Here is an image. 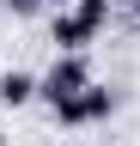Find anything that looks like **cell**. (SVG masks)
I'll use <instances>...</instances> for the list:
<instances>
[{
  "instance_id": "obj_1",
  "label": "cell",
  "mask_w": 140,
  "mask_h": 146,
  "mask_svg": "<svg viewBox=\"0 0 140 146\" xmlns=\"http://www.w3.org/2000/svg\"><path fill=\"white\" fill-rule=\"evenodd\" d=\"M116 18V0H73V6L55 12V25H49V43L55 49H92L104 31H110Z\"/></svg>"
},
{
  "instance_id": "obj_2",
  "label": "cell",
  "mask_w": 140,
  "mask_h": 146,
  "mask_svg": "<svg viewBox=\"0 0 140 146\" xmlns=\"http://www.w3.org/2000/svg\"><path fill=\"white\" fill-rule=\"evenodd\" d=\"M55 110V122L61 128H98V122H110L116 110H122V91H110V85H85V91H73V98H61V104H49Z\"/></svg>"
},
{
  "instance_id": "obj_3",
  "label": "cell",
  "mask_w": 140,
  "mask_h": 146,
  "mask_svg": "<svg viewBox=\"0 0 140 146\" xmlns=\"http://www.w3.org/2000/svg\"><path fill=\"white\" fill-rule=\"evenodd\" d=\"M85 85H92V61H85V49H55V61H49L37 98H43V104H61V98H73V91H85Z\"/></svg>"
},
{
  "instance_id": "obj_4",
  "label": "cell",
  "mask_w": 140,
  "mask_h": 146,
  "mask_svg": "<svg viewBox=\"0 0 140 146\" xmlns=\"http://www.w3.org/2000/svg\"><path fill=\"white\" fill-rule=\"evenodd\" d=\"M37 91H43V79H37V73H25V67H6V73H0V104L25 110Z\"/></svg>"
},
{
  "instance_id": "obj_5",
  "label": "cell",
  "mask_w": 140,
  "mask_h": 146,
  "mask_svg": "<svg viewBox=\"0 0 140 146\" xmlns=\"http://www.w3.org/2000/svg\"><path fill=\"white\" fill-rule=\"evenodd\" d=\"M6 12H12V18H37V12H43V0H6Z\"/></svg>"
},
{
  "instance_id": "obj_6",
  "label": "cell",
  "mask_w": 140,
  "mask_h": 146,
  "mask_svg": "<svg viewBox=\"0 0 140 146\" xmlns=\"http://www.w3.org/2000/svg\"><path fill=\"white\" fill-rule=\"evenodd\" d=\"M43 6H49V12H61V6H73V0H43Z\"/></svg>"
},
{
  "instance_id": "obj_7",
  "label": "cell",
  "mask_w": 140,
  "mask_h": 146,
  "mask_svg": "<svg viewBox=\"0 0 140 146\" xmlns=\"http://www.w3.org/2000/svg\"><path fill=\"white\" fill-rule=\"evenodd\" d=\"M128 12H134V18H140V0H128Z\"/></svg>"
},
{
  "instance_id": "obj_8",
  "label": "cell",
  "mask_w": 140,
  "mask_h": 146,
  "mask_svg": "<svg viewBox=\"0 0 140 146\" xmlns=\"http://www.w3.org/2000/svg\"><path fill=\"white\" fill-rule=\"evenodd\" d=\"M0 146H6V134H0Z\"/></svg>"
},
{
  "instance_id": "obj_9",
  "label": "cell",
  "mask_w": 140,
  "mask_h": 146,
  "mask_svg": "<svg viewBox=\"0 0 140 146\" xmlns=\"http://www.w3.org/2000/svg\"><path fill=\"white\" fill-rule=\"evenodd\" d=\"M0 6H6V0H0Z\"/></svg>"
}]
</instances>
